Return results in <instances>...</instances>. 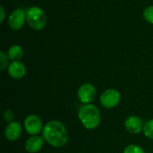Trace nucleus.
I'll return each mask as SVG.
<instances>
[{
    "label": "nucleus",
    "instance_id": "obj_10",
    "mask_svg": "<svg viewBox=\"0 0 153 153\" xmlns=\"http://www.w3.org/2000/svg\"><path fill=\"white\" fill-rule=\"evenodd\" d=\"M43 144H44L43 137L38 135H32L26 141L25 150L30 153H36L43 147Z\"/></svg>",
    "mask_w": 153,
    "mask_h": 153
},
{
    "label": "nucleus",
    "instance_id": "obj_13",
    "mask_svg": "<svg viewBox=\"0 0 153 153\" xmlns=\"http://www.w3.org/2000/svg\"><path fill=\"white\" fill-rule=\"evenodd\" d=\"M143 134L146 137L153 140V119L148 121L143 126Z\"/></svg>",
    "mask_w": 153,
    "mask_h": 153
},
{
    "label": "nucleus",
    "instance_id": "obj_7",
    "mask_svg": "<svg viewBox=\"0 0 153 153\" xmlns=\"http://www.w3.org/2000/svg\"><path fill=\"white\" fill-rule=\"evenodd\" d=\"M26 20V13H24L23 10L22 9H16L14 10L9 16V25L13 30H20Z\"/></svg>",
    "mask_w": 153,
    "mask_h": 153
},
{
    "label": "nucleus",
    "instance_id": "obj_4",
    "mask_svg": "<svg viewBox=\"0 0 153 153\" xmlns=\"http://www.w3.org/2000/svg\"><path fill=\"white\" fill-rule=\"evenodd\" d=\"M120 98V93L117 90L108 89L101 94L100 104L105 108H113L118 105Z\"/></svg>",
    "mask_w": 153,
    "mask_h": 153
},
{
    "label": "nucleus",
    "instance_id": "obj_12",
    "mask_svg": "<svg viewBox=\"0 0 153 153\" xmlns=\"http://www.w3.org/2000/svg\"><path fill=\"white\" fill-rule=\"evenodd\" d=\"M7 56L13 61H19L23 56V50L20 46H12L8 50Z\"/></svg>",
    "mask_w": 153,
    "mask_h": 153
},
{
    "label": "nucleus",
    "instance_id": "obj_3",
    "mask_svg": "<svg viewBox=\"0 0 153 153\" xmlns=\"http://www.w3.org/2000/svg\"><path fill=\"white\" fill-rule=\"evenodd\" d=\"M26 21L31 29L35 30H40L46 26L47 17L41 8L32 6L26 12Z\"/></svg>",
    "mask_w": 153,
    "mask_h": 153
},
{
    "label": "nucleus",
    "instance_id": "obj_16",
    "mask_svg": "<svg viewBox=\"0 0 153 153\" xmlns=\"http://www.w3.org/2000/svg\"><path fill=\"white\" fill-rule=\"evenodd\" d=\"M8 56L5 55L4 52H0V69L1 71L4 70L8 64Z\"/></svg>",
    "mask_w": 153,
    "mask_h": 153
},
{
    "label": "nucleus",
    "instance_id": "obj_2",
    "mask_svg": "<svg viewBox=\"0 0 153 153\" xmlns=\"http://www.w3.org/2000/svg\"><path fill=\"white\" fill-rule=\"evenodd\" d=\"M78 117L82 126L89 130L95 129L100 123V112L92 104H84L79 108Z\"/></svg>",
    "mask_w": 153,
    "mask_h": 153
},
{
    "label": "nucleus",
    "instance_id": "obj_18",
    "mask_svg": "<svg viewBox=\"0 0 153 153\" xmlns=\"http://www.w3.org/2000/svg\"><path fill=\"white\" fill-rule=\"evenodd\" d=\"M0 10H1V19H0V22H3L4 19V8L2 6L0 7Z\"/></svg>",
    "mask_w": 153,
    "mask_h": 153
},
{
    "label": "nucleus",
    "instance_id": "obj_14",
    "mask_svg": "<svg viewBox=\"0 0 153 153\" xmlns=\"http://www.w3.org/2000/svg\"><path fill=\"white\" fill-rule=\"evenodd\" d=\"M124 153H145V152L142 147L135 144H131L125 149Z\"/></svg>",
    "mask_w": 153,
    "mask_h": 153
},
{
    "label": "nucleus",
    "instance_id": "obj_17",
    "mask_svg": "<svg viewBox=\"0 0 153 153\" xmlns=\"http://www.w3.org/2000/svg\"><path fill=\"white\" fill-rule=\"evenodd\" d=\"M14 117H15V116H14V113H13L12 110H10V109L5 110V111L4 112V114H3V117H4V121H6V122H8V123L13 122Z\"/></svg>",
    "mask_w": 153,
    "mask_h": 153
},
{
    "label": "nucleus",
    "instance_id": "obj_6",
    "mask_svg": "<svg viewBox=\"0 0 153 153\" xmlns=\"http://www.w3.org/2000/svg\"><path fill=\"white\" fill-rule=\"evenodd\" d=\"M77 96L82 103L90 104L95 99L96 89L91 83H84L79 88Z\"/></svg>",
    "mask_w": 153,
    "mask_h": 153
},
{
    "label": "nucleus",
    "instance_id": "obj_15",
    "mask_svg": "<svg viewBox=\"0 0 153 153\" xmlns=\"http://www.w3.org/2000/svg\"><path fill=\"white\" fill-rule=\"evenodd\" d=\"M144 18L145 20L150 22V23H153V5L152 6H148L143 13Z\"/></svg>",
    "mask_w": 153,
    "mask_h": 153
},
{
    "label": "nucleus",
    "instance_id": "obj_1",
    "mask_svg": "<svg viewBox=\"0 0 153 153\" xmlns=\"http://www.w3.org/2000/svg\"><path fill=\"white\" fill-rule=\"evenodd\" d=\"M42 135L48 143L56 148L65 146L68 141V133L65 126L56 120L49 121L45 125Z\"/></svg>",
    "mask_w": 153,
    "mask_h": 153
},
{
    "label": "nucleus",
    "instance_id": "obj_8",
    "mask_svg": "<svg viewBox=\"0 0 153 153\" xmlns=\"http://www.w3.org/2000/svg\"><path fill=\"white\" fill-rule=\"evenodd\" d=\"M22 134V126L19 122L13 121L9 123L4 129V136L8 141L13 142L20 138Z\"/></svg>",
    "mask_w": 153,
    "mask_h": 153
},
{
    "label": "nucleus",
    "instance_id": "obj_11",
    "mask_svg": "<svg viewBox=\"0 0 153 153\" xmlns=\"http://www.w3.org/2000/svg\"><path fill=\"white\" fill-rule=\"evenodd\" d=\"M8 73L13 79H21L26 74V68L24 65L19 61H13L8 66Z\"/></svg>",
    "mask_w": 153,
    "mask_h": 153
},
{
    "label": "nucleus",
    "instance_id": "obj_5",
    "mask_svg": "<svg viewBox=\"0 0 153 153\" xmlns=\"http://www.w3.org/2000/svg\"><path fill=\"white\" fill-rule=\"evenodd\" d=\"M24 128L30 135H37L43 131V124L41 119L36 115H30L24 120Z\"/></svg>",
    "mask_w": 153,
    "mask_h": 153
},
{
    "label": "nucleus",
    "instance_id": "obj_9",
    "mask_svg": "<svg viewBox=\"0 0 153 153\" xmlns=\"http://www.w3.org/2000/svg\"><path fill=\"white\" fill-rule=\"evenodd\" d=\"M125 126H126V129L129 133L134 134H138L143 130L144 126L140 117L136 116H131L126 120Z\"/></svg>",
    "mask_w": 153,
    "mask_h": 153
}]
</instances>
